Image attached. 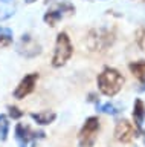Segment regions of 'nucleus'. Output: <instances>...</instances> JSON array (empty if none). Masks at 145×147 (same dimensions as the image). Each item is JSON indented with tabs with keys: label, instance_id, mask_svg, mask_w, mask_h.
Here are the masks:
<instances>
[{
	"label": "nucleus",
	"instance_id": "f257e3e1",
	"mask_svg": "<svg viewBox=\"0 0 145 147\" xmlns=\"http://www.w3.org/2000/svg\"><path fill=\"white\" fill-rule=\"evenodd\" d=\"M124 77L119 71L115 67H104L102 72L98 75L96 83L98 89L102 95L106 96H115L121 92L122 86H124Z\"/></svg>",
	"mask_w": 145,
	"mask_h": 147
},
{
	"label": "nucleus",
	"instance_id": "f03ea898",
	"mask_svg": "<svg viewBox=\"0 0 145 147\" xmlns=\"http://www.w3.org/2000/svg\"><path fill=\"white\" fill-rule=\"evenodd\" d=\"M115 43V32L107 28H93L86 37V45L92 52H104Z\"/></svg>",
	"mask_w": 145,
	"mask_h": 147
},
{
	"label": "nucleus",
	"instance_id": "7ed1b4c3",
	"mask_svg": "<svg viewBox=\"0 0 145 147\" xmlns=\"http://www.w3.org/2000/svg\"><path fill=\"white\" fill-rule=\"evenodd\" d=\"M74 55V45L70 41V37L67 32H58L57 40H55V49L52 55V66L53 67H61L70 60Z\"/></svg>",
	"mask_w": 145,
	"mask_h": 147
},
{
	"label": "nucleus",
	"instance_id": "20e7f679",
	"mask_svg": "<svg viewBox=\"0 0 145 147\" xmlns=\"http://www.w3.org/2000/svg\"><path fill=\"white\" fill-rule=\"evenodd\" d=\"M99 127H101L99 118L98 117H89L78 133V146L80 147H93L96 140H98Z\"/></svg>",
	"mask_w": 145,
	"mask_h": 147
},
{
	"label": "nucleus",
	"instance_id": "39448f33",
	"mask_svg": "<svg viewBox=\"0 0 145 147\" xmlns=\"http://www.w3.org/2000/svg\"><path fill=\"white\" fill-rule=\"evenodd\" d=\"M74 12H75L74 5L69 3V2H61V3H58L57 6H53L52 9H49V11L43 16V20H44L46 25L53 28V26H57L66 16H72Z\"/></svg>",
	"mask_w": 145,
	"mask_h": 147
},
{
	"label": "nucleus",
	"instance_id": "423d86ee",
	"mask_svg": "<svg viewBox=\"0 0 145 147\" xmlns=\"http://www.w3.org/2000/svg\"><path fill=\"white\" fill-rule=\"evenodd\" d=\"M15 141L19 147H28L29 142H35L37 140L44 138V132H34L29 126H26L23 123H17L14 129Z\"/></svg>",
	"mask_w": 145,
	"mask_h": 147
},
{
	"label": "nucleus",
	"instance_id": "0eeeda50",
	"mask_svg": "<svg viewBox=\"0 0 145 147\" xmlns=\"http://www.w3.org/2000/svg\"><path fill=\"white\" fill-rule=\"evenodd\" d=\"M17 52L25 58H34L41 54V45L29 34H23L17 45Z\"/></svg>",
	"mask_w": 145,
	"mask_h": 147
},
{
	"label": "nucleus",
	"instance_id": "6e6552de",
	"mask_svg": "<svg viewBox=\"0 0 145 147\" xmlns=\"http://www.w3.org/2000/svg\"><path fill=\"white\" fill-rule=\"evenodd\" d=\"M37 81H38V72H31V74H28V75H25L23 78H21V81L19 83V86L15 87L14 94H12L15 100H23L29 94H32Z\"/></svg>",
	"mask_w": 145,
	"mask_h": 147
},
{
	"label": "nucleus",
	"instance_id": "1a4fd4ad",
	"mask_svg": "<svg viewBox=\"0 0 145 147\" xmlns=\"http://www.w3.org/2000/svg\"><path fill=\"white\" fill-rule=\"evenodd\" d=\"M134 133H136V129L128 119H119L116 123V126H115V140L116 141L127 144V142H130L136 136Z\"/></svg>",
	"mask_w": 145,
	"mask_h": 147
},
{
	"label": "nucleus",
	"instance_id": "9d476101",
	"mask_svg": "<svg viewBox=\"0 0 145 147\" xmlns=\"http://www.w3.org/2000/svg\"><path fill=\"white\" fill-rule=\"evenodd\" d=\"M133 121L134 129L138 132H144V123H145V104L140 98L134 100L133 104Z\"/></svg>",
	"mask_w": 145,
	"mask_h": 147
},
{
	"label": "nucleus",
	"instance_id": "9b49d317",
	"mask_svg": "<svg viewBox=\"0 0 145 147\" xmlns=\"http://www.w3.org/2000/svg\"><path fill=\"white\" fill-rule=\"evenodd\" d=\"M31 118L34 119L38 126H49L57 119V113L53 110H41V112L31 113Z\"/></svg>",
	"mask_w": 145,
	"mask_h": 147
},
{
	"label": "nucleus",
	"instance_id": "f8f14e48",
	"mask_svg": "<svg viewBox=\"0 0 145 147\" xmlns=\"http://www.w3.org/2000/svg\"><path fill=\"white\" fill-rule=\"evenodd\" d=\"M130 72L139 80L140 83V90H145V60H140V61H133L128 64Z\"/></svg>",
	"mask_w": 145,
	"mask_h": 147
},
{
	"label": "nucleus",
	"instance_id": "ddd939ff",
	"mask_svg": "<svg viewBox=\"0 0 145 147\" xmlns=\"http://www.w3.org/2000/svg\"><path fill=\"white\" fill-rule=\"evenodd\" d=\"M12 45V31L6 26H0V49Z\"/></svg>",
	"mask_w": 145,
	"mask_h": 147
},
{
	"label": "nucleus",
	"instance_id": "4468645a",
	"mask_svg": "<svg viewBox=\"0 0 145 147\" xmlns=\"http://www.w3.org/2000/svg\"><path fill=\"white\" fill-rule=\"evenodd\" d=\"M9 135V118L6 115L0 113V141L5 142Z\"/></svg>",
	"mask_w": 145,
	"mask_h": 147
},
{
	"label": "nucleus",
	"instance_id": "2eb2a0df",
	"mask_svg": "<svg viewBox=\"0 0 145 147\" xmlns=\"http://www.w3.org/2000/svg\"><path fill=\"white\" fill-rule=\"evenodd\" d=\"M96 109L99 110V112H102V113L112 115V117H115V115L119 113V109H118L113 103H102V104H96Z\"/></svg>",
	"mask_w": 145,
	"mask_h": 147
},
{
	"label": "nucleus",
	"instance_id": "dca6fc26",
	"mask_svg": "<svg viewBox=\"0 0 145 147\" xmlns=\"http://www.w3.org/2000/svg\"><path fill=\"white\" fill-rule=\"evenodd\" d=\"M136 43L140 49H145V28H139L136 31Z\"/></svg>",
	"mask_w": 145,
	"mask_h": 147
},
{
	"label": "nucleus",
	"instance_id": "f3484780",
	"mask_svg": "<svg viewBox=\"0 0 145 147\" xmlns=\"http://www.w3.org/2000/svg\"><path fill=\"white\" fill-rule=\"evenodd\" d=\"M8 110H9V112H8V113H9V118H12V119H20L25 115L23 110H20L17 106H9Z\"/></svg>",
	"mask_w": 145,
	"mask_h": 147
},
{
	"label": "nucleus",
	"instance_id": "a211bd4d",
	"mask_svg": "<svg viewBox=\"0 0 145 147\" xmlns=\"http://www.w3.org/2000/svg\"><path fill=\"white\" fill-rule=\"evenodd\" d=\"M25 2H26V3H28V5H31V3H34V2H37V0H25Z\"/></svg>",
	"mask_w": 145,
	"mask_h": 147
},
{
	"label": "nucleus",
	"instance_id": "6ab92c4d",
	"mask_svg": "<svg viewBox=\"0 0 145 147\" xmlns=\"http://www.w3.org/2000/svg\"><path fill=\"white\" fill-rule=\"evenodd\" d=\"M144 144H145V130H144Z\"/></svg>",
	"mask_w": 145,
	"mask_h": 147
},
{
	"label": "nucleus",
	"instance_id": "aec40b11",
	"mask_svg": "<svg viewBox=\"0 0 145 147\" xmlns=\"http://www.w3.org/2000/svg\"><path fill=\"white\" fill-rule=\"evenodd\" d=\"M2 2H9V0H2Z\"/></svg>",
	"mask_w": 145,
	"mask_h": 147
},
{
	"label": "nucleus",
	"instance_id": "412c9836",
	"mask_svg": "<svg viewBox=\"0 0 145 147\" xmlns=\"http://www.w3.org/2000/svg\"><path fill=\"white\" fill-rule=\"evenodd\" d=\"M49 2H51V0H49Z\"/></svg>",
	"mask_w": 145,
	"mask_h": 147
}]
</instances>
